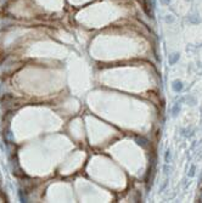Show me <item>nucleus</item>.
I'll return each mask as SVG.
<instances>
[{
    "label": "nucleus",
    "mask_w": 202,
    "mask_h": 203,
    "mask_svg": "<svg viewBox=\"0 0 202 203\" xmlns=\"http://www.w3.org/2000/svg\"><path fill=\"white\" fill-rule=\"evenodd\" d=\"M135 142L139 145L140 147H142V149H148L149 147V140L145 139L144 136H136L135 137Z\"/></svg>",
    "instance_id": "1"
},
{
    "label": "nucleus",
    "mask_w": 202,
    "mask_h": 203,
    "mask_svg": "<svg viewBox=\"0 0 202 203\" xmlns=\"http://www.w3.org/2000/svg\"><path fill=\"white\" fill-rule=\"evenodd\" d=\"M172 88H173V90H174L176 93H179V91L183 90L184 85H183V83L180 80H174V82H173V84H172Z\"/></svg>",
    "instance_id": "2"
},
{
    "label": "nucleus",
    "mask_w": 202,
    "mask_h": 203,
    "mask_svg": "<svg viewBox=\"0 0 202 203\" xmlns=\"http://www.w3.org/2000/svg\"><path fill=\"white\" fill-rule=\"evenodd\" d=\"M178 60H179V54H178V52L172 54V55L169 56V65H174V63H177Z\"/></svg>",
    "instance_id": "3"
},
{
    "label": "nucleus",
    "mask_w": 202,
    "mask_h": 203,
    "mask_svg": "<svg viewBox=\"0 0 202 203\" xmlns=\"http://www.w3.org/2000/svg\"><path fill=\"white\" fill-rule=\"evenodd\" d=\"M179 111H180V105H179V103H176V105H174V107H173V109H172L173 117H177L178 113H179Z\"/></svg>",
    "instance_id": "4"
},
{
    "label": "nucleus",
    "mask_w": 202,
    "mask_h": 203,
    "mask_svg": "<svg viewBox=\"0 0 202 203\" xmlns=\"http://www.w3.org/2000/svg\"><path fill=\"white\" fill-rule=\"evenodd\" d=\"M18 195H20V199H21L22 202H27V197H26L23 190H20V191H18Z\"/></svg>",
    "instance_id": "5"
},
{
    "label": "nucleus",
    "mask_w": 202,
    "mask_h": 203,
    "mask_svg": "<svg viewBox=\"0 0 202 203\" xmlns=\"http://www.w3.org/2000/svg\"><path fill=\"white\" fill-rule=\"evenodd\" d=\"M185 100H186L188 102H190V105H191V106H194V105L196 103V100H195L194 97H189V96H188V97H185Z\"/></svg>",
    "instance_id": "6"
},
{
    "label": "nucleus",
    "mask_w": 202,
    "mask_h": 203,
    "mask_svg": "<svg viewBox=\"0 0 202 203\" xmlns=\"http://www.w3.org/2000/svg\"><path fill=\"white\" fill-rule=\"evenodd\" d=\"M164 159H166V163H168V162L170 161V151H169V150H167V151H166V156H164Z\"/></svg>",
    "instance_id": "7"
},
{
    "label": "nucleus",
    "mask_w": 202,
    "mask_h": 203,
    "mask_svg": "<svg viewBox=\"0 0 202 203\" xmlns=\"http://www.w3.org/2000/svg\"><path fill=\"white\" fill-rule=\"evenodd\" d=\"M195 170H196V167H195V165H191L190 171H189V177H194V175H195Z\"/></svg>",
    "instance_id": "8"
},
{
    "label": "nucleus",
    "mask_w": 202,
    "mask_h": 203,
    "mask_svg": "<svg viewBox=\"0 0 202 203\" xmlns=\"http://www.w3.org/2000/svg\"><path fill=\"white\" fill-rule=\"evenodd\" d=\"M149 3H150V6H151L152 9L156 8V0H149Z\"/></svg>",
    "instance_id": "9"
},
{
    "label": "nucleus",
    "mask_w": 202,
    "mask_h": 203,
    "mask_svg": "<svg viewBox=\"0 0 202 203\" xmlns=\"http://www.w3.org/2000/svg\"><path fill=\"white\" fill-rule=\"evenodd\" d=\"M173 21H174V18H173V17H172L170 15H168V16L166 17V22H170V23H172Z\"/></svg>",
    "instance_id": "10"
},
{
    "label": "nucleus",
    "mask_w": 202,
    "mask_h": 203,
    "mask_svg": "<svg viewBox=\"0 0 202 203\" xmlns=\"http://www.w3.org/2000/svg\"><path fill=\"white\" fill-rule=\"evenodd\" d=\"M160 2H161V4H163V5H169L170 0H160Z\"/></svg>",
    "instance_id": "11"
},
{
    "label": "nucleus",
    "mask_w": 202,
    "mask_h": 203,
    "mask_svg": "<svg viewBox=\"0 0 202 203\" xmlns=\"http://www.w3.org/2000/svg\"><path fill=\"white\" fill-rule=\"evenodd\" d=\"M0 179H2V174H0Z\"/></svg>",
    "instance_id": "12"
},
{
    "label": "nucleus",
    "mask_w": 202,
    "mask_h": 203,
    "mask_svg": "<svg viewBox=\"0 0 202 203\" xmlns=\"http://www.w3.org/2000/svg\"><path fill=\"white\" fill-rule=\"evenodd\" d=\"M201 199H202V198H201ZM201 202H202V201H201Z\"/></svg>",
    "instance_id": "13"
}]
</instances>
